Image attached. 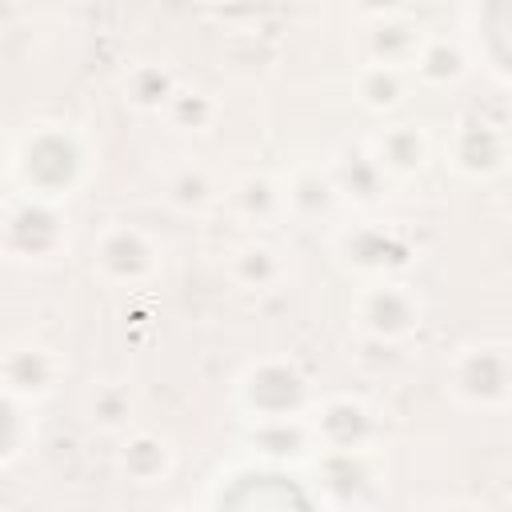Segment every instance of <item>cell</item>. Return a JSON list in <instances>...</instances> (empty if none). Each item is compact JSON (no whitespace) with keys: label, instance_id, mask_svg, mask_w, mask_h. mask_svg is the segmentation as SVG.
<instances>
[{"label":"cell","instance_id":"6da1fadb","mask_svg":"<svg viewBox=\"0 0 512 512\" xmlns=\"http://www.w3.org/2000/svg\"><path fill=\"white\" fill-rule=\"evenodd\" d=\"M8 176L20 188V196L64 204L88 184L92 148H88L84 132L68 128V124H40L12 148Z\"/></svg>","mask_w":512,"mask_h":512},{"label":"cell","instance_id":"7a4b0ae2","mask_svg":"<svg viewBox=\"0 0 512 512\" xmlns=\"http://www.w3.org/2000/svg\"><path fill=\"white\" fill-rule=\"evenodd\" d=\"M204 508H324L308 472L276 460H236L224 464L200 500Z\"/></svg>","mask_w":512,"mask_h":512},{"label":"cell","instance_id":"3957f363","mask_svg":"<svg viewBox=\"0 0 512 512\" xmlns=\"http://www.w3.org/2000/svg\"><path fill=\"white\" fill-rule=\"evenodd\" d=\"M312 400H316L312 380L300 368V360H292V356H260V360H252L236 376V388H232V404H236L240 420H248V424L304 416Z\"/></svg>","mask_w":512,"mask_h":512},{"label":"cell","instance_id":"277c9868","mask_svg":"<svg viewBox=\"0 0 512 512\" xmlns=\"http://www.w3.org/2000/svg\"><path fill=\"white\" fill-rule=\"evenodd\" d=\"M312 488L320 496L324 508H356V504H372L384 492V460L372 448H316L312 456Z\"/></svg>","mask_w":512,"mask_h":512},{"label":"cell","instance_id":"5b68a950","mask_svg":"<svg viewBox=\"0 0 512 512\" xmlns=\"http://www.w3.org/2000/svg\"><path fill=\"white\" fill-rule=\"evenodd\" d=\"M444 388L452 392L456 404L476 408V412H504L512 400V364L508 348L500 340L468 344L448 360Z\"/></svg>","mask_w":512,"mask_h":512},{"label":"cell","instance_id":"8992f818","mask_svg":"<svg viewBox=\"0 0 512 512\" xmlns=\"http://www.w3.org/2000/svg\"><path fill=\"white\" fill-rule=\"evenodd\" d=\"M68 248V220L60 204L16 196L0 212V252L16 264H48Z\"/></svg>","mask_w":512,"mask_h":512},{"label":"cell","instance_id":"52a82bcc","mask_svg":"<svg viewBox=\"0 0 512 512\" xmlns=\"http://www.w3.org/2000/svg\"><path fill=\"white\" fill-rule=\"evenodd\" d=\"M336 256L344 268H352L364 280H396L412 268L416 244L396 228L380 220H360L336 232Z\"/></svg>","mask_w":512,"mask_h":512},{"label":"cell","instance_id":"ba28073f","mask_svg":"<svg viewBox=\"0 0 512 512\" xmlns=\"http://www.w3.org/2000/svg\"><path fill=\"white\" fill-rule=\"evenodd\" d=\"M352 324L372 344H400L424 324V300L400 276L368 280L352 300Z\"/></svg>","mask_w":512,"mask_h":512},{"label":"cell","instance_id":"9c48e42d","mask_svg":"<svg viewBox=\"0 0 512 512\" xmlns=\"http://www.w3.org/2000/svg\"><path fill=\"white\" fill-rule=\"evenodd\" d=\"M160 244L136 224H108L92 240V272L112 288H140L160 276Z\"/></svg>","mask_w":512,"mask_h":512},{"label":"cell","instance_id":"30bf717a","mask_svg":"<svg viewBox=\"0 0 512 512\" xmlns=\"http://www.w3.org/2000/svg\"><path fill=\"white\" fill-rule=\"evenodd\" d=\"M308 432H312V452L316 448H372L380 436L376 408L352 392H336L324 400H312L308 412Z\"/></svg>","mask_w":512,"mask_h":512},{"label":"cell","instance_id":"8fae6325","mask_svg":"<svg viewBox=\"0 0 512 512\" xmlns=\"http://www.w3.org/2000/svg\"><path fill=\"white\" fill-rule=\"evenodd\" d=\"M444 164L464 180H492L508 164V136L480 112H468L452 124L444 140Z\"/></svg>","mask_w":512,"mask_h":512},{"label":"cell","instance_id":"7c38bea8","mask_svg":"<svg viewBox=\"0 0 512 512\" xmlns=\"http://www.w3.org/2000/svg\"><path fill=\"white\" fill-rule=\"evenodd\" d=\"M60 380H64V360L44 344H12L0 352V388L20 404L48 400L60 388Z\"/></svg>","mask_w":512,"mask_h":512},{"label":"cell","instance_id":"4fadbf2b","mask_svg":"<svg viewBox=\"0 0 512 512\" xmlns=\"http://www.w3.org/2000/svg\"><path fill=\"white\" fill-rule=\"evenodd\" d=\"M364 148L388 180H408V176L424 172L432 160V136L412 120H392V124L376 128L364 140Z\"/></svg>","mask_w":512,"mask_h":512},{"label":"cell","instance_id":"5bb4252c","mask_svg":"<svg viewBox=\"0 0 512 512\" xmlns=\"http://www.w3.org/2000/svg\"><path fill=\"white\" fill-rule=\"evenodd\" d=\"M116 472L128 484L140 488H156L172 476L176 468V448L168 444V436L152 432V428H128L116 436Z\"/></svg>","mask_w":512,"mask_h":512},{"label":"cell","instance_id":"9a60e30c","mask_svg":"<svg viewBox=\"0 0 512 512\" xmlns=\"http://www.w3.org/2000/svg\"><path fill=\"white\" fill-rule=\"evenodd\" d=\"M468 72H472V56H468L464 40H456V36H428L424 32L416 56L408 60V76L424 88H456Z\"/></svg>","mask_w":512,"mask_h":512},{"label":"cell","instance_id":"2e32d148","mask_svg":"<svg viewBox=\"0 0 512 512\" xmlns=\"http://www.w3.org/2000/svg\"><path fill=\"white\" fill-rule=\"evenodd\" d=\"M340 204H344V200H340V192H336L328 168L304 164V168H296V172L284 180V216H292V220H300V224L332 220Z\"/></svg>","mask_w":512,"mask_h":512},{"label":"cell","instance_id":"e0dca14e","mask_svg":"<svg viewBox=\"0 0 512 512\" xmlns=\"http://www.w3.org/2000/svg\"><path fill=\"white\" fill-rule=\"evenodd\" d=\"M224 200L240 224L264 228L284 216V180H276L268 172H244L240 180H232L224 188Z\"/></svg>","mask_w":512,"mask_h":512},{"label":"cell","instance_id":"ac0fdd59","mask_svg":"<svg viewBox=\"0 0 512 512\" xmlns=\"http://www.w3.org/2000/svg\"><path fill=\"white\" fill-rule=\"evenodd\" d=\"M420 40H424V28H420L408 12L380 16V20H364V56H368V64H396V68H408V60L416 56Z\"/></svg>","mask_w":512,"mask_h":512},{"label":"cell","instance_id":"d6986e66","mask_svg":"<svg viewBox=\"0 0 512 512\" xmlns=\"http://www.w3.org/2000/svg\"><path fill=\"white\" fill-rule=\"evenodd\" d=\"M248 448L260 460H276V464H300L312 456V432L304 416H288V420H256L248 424Z\"/></svg>","mask_w":512,"mask_h":512},{"label":"cell","instance_id":"ffe728a7","mask_svg":"<svg viewBox=\"0 0 512 512\" xmlns=\"http://www.w3.org/2000/svg\"><path fill=\"white\" fill-rule=\"evenodd\" d=\"M328 176H332L340 200H348V204H376L388 188V176L380 172V164L368 156L364 144L336 152L332 164H328Z\"/></svg>","mask_w":512,"mask_h":512},{"label":"cell","instance_id":"44dd1931","mask_svg":"<svg viewBox=\"0 0 512 512\" xmlns=\"http://www.w3.org/2000/svg\"><path fill=\"white\" fill-rule=\"evenodd\" d=\"M228 276L244 292H272V288L284 284L288 264H284V252L280 248H272L264 240H248V244H240L228 256Z\"/></svg>","mask_w":512,"mask_h":512},{"label":"cell","instance_id":"7402d4cb","mask_svg":"<svg viewBox=\"0 0 512 512\" xmlns=\"http://www.w3.org/2000/svg\"><path fill=\"white\" fill-rule=\"evenodd\" d=\"M408 88H412V76H408V68H396V64H368L364 60L356 72V100L376 116L400 112L408 100Z\"/></svg>","mask_w":512,"mask_h":512},{"label":"cell","instance_id":"603a6c76","mask_svg":"<svg viewBox=\"0 0 512 512\" xmlns=\"http://www.w3.org/2000/svg\"><path fill=\"white\" fill-rule=\"evenodd\" d=\"M84 416L96 432L104 436H120L136 424V392L124 380H100L88 388L84 396Z\"/></svg>","mask_w":512,"mask_h":512},{"label":"cell","instance_id":"cb8c5ba5","mask_svg":"<svg viewBox=\"0 0 512 512\" xmlns=\"http://www.w3.org/2000/svg\"><path fill=\"white\" fill-rule=\"evenodd\" d=\"M180 80L168 64H156V60H140L124 72V100L136 108V112H164L168 100L176 96Z\"/></svg>","mask_w":512,"mask_h":512},{"label":"cell","instance_id":"d4e9b609","mask_svg":"<svg viewBox=\"0 0 512 512\" xmlns=\"http://www.w3.org/2000/svg\"><path fill=\"white\" fill-rule=\"evenodd\" d=\"M472 28L480 36V56H484L488 72L504 84V76H508V0H476Z\"/></svg>","mask_w":512,"mask_h":512},{"label":"cell","instance_id":"484cf974","mask_svg":"<svg viewBox=\"0 0 512 512\" xmlns=\"http://www.w3.org/2000/svg\"><path fill=\"white\" fill-rule=\"evenodd\" d=\"M164 200H168L176 212L200 216V212H208L212 204L224 200V188L216 184V176H212L204 164H184V168H176V172L168 176Z\"/></svg>","mask_w":512,"mask_h":512},{"label":"cell","instance_id":"4316f807","mask_svg":"<svg viewBox=\"0 0 512 512\" xmlns=\"http://www.w3.org/2000/svg\"><path fill=\"white\" fill-rule=\"evenodd\" d=\"M168 124L180 132H212L220 120V104L208 92H192V88H176V96L164 108Z\"/></svg>","mask_w":512,"mask_h":512},{"label":"cell","instance_id":"83f0119b","mask_svg":"<svg viewBox=\"0 0 512 512\" xmlns=\"http://www.w3.org/2000/svg\"><path fill=\"white\" fill-rule=\"evenodd\" d=\"M28 436H32L28 404H20L16 396H8V392L0 388V468L12 464V460L24 452Z\"/></svg>","mask_w":512,"mask_h":512},{"label":"cell","instance_id":"f1b7e54d","mask_svg":"<svg viewBox=\"0 0 512 512\" xmlns=\"http://www.w3.org/2000/svg\"><path fill=\"white\" fill-rule=\"evenodd\" d=\"M412 0H348V8L360 16V20H380V16H396V12H408Z\"/></svg>","mask_w":512,"mask_h":512},{"label":"cell","instance_id":"f546056e","mask_svg":"<svg viewBox=\"0 0 512 512\" xmlns=\"http://www.w3.org/2000/svg\"><path fill=\"white\" fill-rule=\"evenodd\" d=\"M8 160H12V152L0 144V172H8Z\"/></svg>","mask_w":512,"mask_h":512},{"label":"cell","instance_id":"4dcf8cb0","mask_svg":"<svg viewBox=\"0 0 512 512\" xmlns=\"http://www.w3.org/2000/svg\"><path fill=\"white\" fill-rule=\"evenodd\" d=\"M424 4H440V0H424Z\"/></svg>","mask_w":512,"mask_h":512},{"label":"cell","instance_id":"1f68e13d","mask_svg":"<svg viewBox=\"0 0 512 512\" xmlns=\"http://www.w3.org/2000/svg\"><path fill=\"white\" fill-rule=\"evenodd\" d=\"M220 4H236V0H220Z\"/></svg>","mask_w":512,"mask_h":512}]
</instances>
